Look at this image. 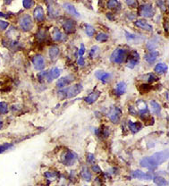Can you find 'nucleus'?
Listing matches in <instances>:
<instances>
[{"label":"nucleus","instance_id":"obj_1","mask_svg":"<svg viewBox=\"0 0 169 186\" xmlns=\"http://www.w3.org/2000/svg\"><path fill=\"white\" fill-rule=\"evenodd\" d=\"M82 89L83 87L81 83H77L67 88H63L61 91H58V99L61 100L72 99V97H74L78 94H80Z\"/></svg>","mask_w":169,"mask_h":186},{"label":"nucleus","instance_id":"obj_2","mask_svg":"<svg viewBox=\"0 0 169 186\" xmlns=\"http://www.w3.org/2000/svg\"><path fill=\"white\" fill-rule=\"evenodd\" d=\"M19 26L20 29L24 32H30L31 30H32L33 28V21H32V18L31 17V15L29 14H23L21 16V18L19 19Z\"/></svg>","mask_w":169,"mask_h":186},{"label":"nucleus","instance_id":"obj_3","mask_svg":"<svg viewBox=\"0 0 169 186\" xmlns=\"http://www.w3.org/2000/svg\"><path fill=\"white\" fill-rule=\"evenodd\" d=\"M127 57V52L124 48H116L110 56V61L114 64H123Z\"/></svg>","mask_w":169,"mask_h":186},{"label":"nucleus","instance_id":"obj_4","mask_svg":"<svg viewBox=\"0 0 169 186\" xmlns=\"http://www.w3.org/2000/svg\"><path fill=\"white\" fill-rule=\"evenodd\" d=\"M154 7L151 4H144L140 6L139 9V14L145 17V18H150L154 15Z\"/></svg>","mask_w":169,"mask_h":186},{"label":"nucleus","instance_id":"obj_5","mask_svg":"<svg viewBox=\"0 0 169 186\" xmlns=\"http://www.w3.org/2000/svg\"><path fill=\"white\" fill-rule=\"evenodd\" d=\"M150 158L152 159L153 162L157 165H159L162 163L166 162L168 159V151L167 150H163L160 152H157L155 154H153Z\"/></svg>","mask_w":169,"mask_h":186},{"label":"nucleus","instance_id":"obj_6","mask_svg":"<svg viewBox=\"0 0 169 186\" xmlns=\"http://www.w3.org/2000/svg\"><path fill=\"white\" fill-rule=\"evenodd\" d=\"M77 159H78V156H77L76 153L69 150L64 155L63 159H62V162L65 165L70 166V165H74L75 162L77 161Z\"/></svg>","mask_w":169,"mask_h":186},{"label":"nucleus","instance_id":"obj_7","mask_svg":"<svg viewBox=\"0 0 169 186\" xmlns=\"http://www.w3.org/2000/svg\"><path fill=\"white\" fill-rule=\"evenodd\" d=\"M121 115H122V112L121 110L118 108V107H112L109 111L107 116L108 118L110 119V121L113 123V124H117L119 121H120V118H121Z\"/></svg>","mask_w":169,"mask_h":186},{"label":"nucleus","instance_id":"obj_8","mask_svg":"<svg viewBox=\"0 0 169 186\" xmlns=\"http://www.w3.org/2000/svg\"><path fill=\"white\" fill-rule=\"evenodd\" d=\"M74 81V76L72 74H69L67 76L60 78V79L56 82V87L59 88V89H63V88L71 84Z\"/></svg>","mask_w":169,"mask_h":186},{"label":"nucleus","instance_id":"obj_9","mask_svg":"<svg viewBox=\"0 0 169 186\" xmlns=\"http://www.w3.org/2000/svg\"><path fill=\"white\" fill-rule=\"evenodd\" d=\"M32 64L34 68L37 71H41L45 68V59L41 55H36L33 59H32Z\"/></svg>","mask_w":169,"mask_h":186},{"label":"nucleus","instance_id":"obj_10","mask_svg":"<svg viewBox=\"0 0 169 186\" xmlns=\"http://www.w3.org/2000/svg\"><path fill=\"white\" fill-rule=\"evenodd\" d=\"M63 29L68 34L74 33L75 32V22L72 19H65L62 23Z\"/></svg>","mask_w":169,"mask_h":186},{"label":"nucleus","instance_id":"obj_11","mask_svg":"<svg viewBox=\"0 0 169 186\" xmlns=\"http://www.w3.org/2000/svg\"><path fill=\"white\" fill-rule=\"evenodd\" d=\"M140 165L142 166V167H145L147 169H150V170H154L155 168L157 167V165L153 162V160L150 156H146V158H143L140 161Z\"/></svg>","mask_w":169,"mask_h":186},{"label":"nucleus","instance_id":"obj_12","mask_svg":"<svg viewBox=\"0 0 169 186\" xmlns=\"http://www.w3.org/2000/svg\"><path fill=\"white\" fill-rule=\"evenodd\" d=\"M33 17L37 23H41L45 19V14L44 10L41 5H37L33 11Z\"/></svg>","mask_w":169,"mask_h":186},{"label":"nucleus","instance_id":"obj_13","mask_svg":"<svg viewBox=\"0 0 169 186\" xmlns=\"http://www.w3.org/2000/svg\"><path fill=\"white\" fill-rule=\"evenodd\" d=\"M139 61H140V55H139L138 52L136 51H133L131 56H129V59H128V63H127V67L128 68H131V69H133V68H134Z\"/></svg>","mask_w":169,"mask_h":186},{"label":"nucleus","instance_id":"obj_14","mask_svg":"<svg viewBox=\"0 0 169 186\" xmlns=\"http://www.w3.org/2000/svg\"><path fill=\"white\" fill-rule=\"evenodd\" d=\"M61 74V70L59 69L57 67H54L52 69H50L47 73V81L48 82H53L55 79H57V78L60 76Z\"/></svg>","mask_w":169,"mask_h":186},{"label":"nucleus","instance_id":"obj_15","mask_svg":"<svg viewBox=\"0 0 169 186\" xmlns=\"http://www.w3.org/2000/svg\"><path fill=\"white\" fill-rule=\"evenodd\" d=\"M133 177L140 180H151L153 178V175L148 173H144L141 170H135L133 172Z\"/></svg>","mask_w":169,"mask_h":186},{"label":"nucleus","instance_id":"obj_16","mask_svg":"<svg viewBox=\"0 0 169 186\" xmlns=\"http://www.w3.org/2000/svg\"><path fill=\"white\" fill-rule=\"evenodd\" d=\"M63 7H64L65 10L66 11V13L69 14L70 15H72V16H74L75 18H79V17L81 16V14H79V12L76 10V8L74 7V5H73L72 4H70V3H65L63 5Z\"/></svg>","mask_w":169,"mask_h":186},{"label":"nucleus","instance_id":"obj_17","mask_svg":"<svg viewBox=\"0 0 169 186\" xmlns=\"http://www.w3.org/2000/svg\"><path fill=\"white\" fill-rule=\"evenodd\" d=\"M134 24H135L136 27L141 28V29H142V30H145V31H148V32H152V30H153V27L150 23H148L147 21L143 20V19H139V20L135 21Z\"/></svg>","mask_w":169,"mask_h":186},{"label":"nucleus","instance_id":"obj_18","mask_svg":"<svg viewBox=\"0 0 169 186\" xmlns=\"http://www.w3.org/2000/svg\"><path fill=\"white\" fill-rule=\"evenodd\" d=\"M47 10H48V14L51 18H56L59 14V7L55 2H51L47 5Z\"/></svg>","mask_w":169,"mask_h":186},{"label":"nucleus","instance_id":"obj_19","mask_svg":"<svg viewBox=\"0 0 169 186\" xmlns=\"http://www.w3.org/2000/svg\"><path fill=\"white\" fill-rule=\"evenodd\" d=\"M158 56H159V52L156 51V50H151V51H150L148 54H146L144 56V59L148 64H152V63H154L157 59Z\"/></svg>","mask_w":169,"mask_h":186},{"label":"nucleus","instance_id":"obj_20","mask_svg":"<svg viewBox=\"0 0 169 186\" xmlns=\"http://www.w3.org/2000/svg\"><path fill=\"white\" fill-rule=\"evenodd\" d=\"M95 76L97 77V79H98L99 81H101L104 83L107 82L111 78L110 73H108L106 72H104V71H97L95 73Z\"/></svg>","mask_w":169,"mask_h":186},{"label":"nucleus","instance_id":"obj_21","mask_svg":"<svg viewBox=\"0 0 169 186\" xmlns=\"http://www.w3.org/2000/svg\"><path fill=\"white\" fill-rule=\"evenodd\" d=\"M99 96H100V91H92L91 94H89V96H87L84 100L87 104H93L94 102H96L98 100V99L99 97Z\"/></svg>","mask_w":169,"mask_h":186},{"label":"nucleus","instance_id":"obj_22","mask_svg":"<svg viewBox=\"0 0 169 186\" xmlns=\"http://www.w3.org/2000/svg\"><path fill=\"white\" fill-rule=\"evenodd\" d=\"M59 53H60V49H59V47H56V46H52L50 48H49L48 50V55H49V57H50V59L52 61L56 60L57 56H59Z\"/></svg>","mask_w":169,"mask_h":186},{"label":"nucleus","instance_id":"obj_23","mask_svg":"<svg viewBox=\"0 0 169 186\" xmlns=\"http://www.w3.org/2000/svg\"><path fill=\"white\" fill-rule=\"evenodd\" d=\"M128 126H129V129L131 130V132L133 133H137L138 132H140L142 128V125L141 123H133L132 121H129L128 122Z\"/></svg>","mask_w":169,"mask_h":186},{"label":"nucleus","instance_id":"obj_24","mask_svg":"<svg viewBox=\"0 0 169 186\" xmlns=\"http://www.w3.org/2000/svg\"><path fill=\"white\" fill-rule=\"evenodd\" d=\"M81 175L83 180L87 181V182H89L91 181V178H92V175H91V173L89 172V168L87 166H83L81 170Z\"/></svg>","mask_w":169,"mask_h":186},{"label":"nucleus","instance_id":"obj_25","mask_svg":"<svg viewBox=\"0 0 169 186\" xmlns=\"http://www.w3.org/2000/svg\"><path fill=\"white\" fill-rule=\"evenodd\" d=\"M167 69H168V67H167V65H166V64H164V63H158V64L155 66L154 71H155L157 73H158V74H163V73H166Z\"/></svg>","mask_w":169,"mask_h":186},{"label":"nucleus","instance_id":"obj_26","mask_svg":"<svg viewBox=\"0 0 169 186\" xmlns=\"http://www.w3.org/2000/svg\"><path fill=\"white\" fill-rule=\"evenodd\" d=\"M51 38L55 41H61L63 40V34L58 28H54L51 34Z\"/></svg>","mask_w":169,"mask_h":186},{"label":"nucleus","instance_id":"obj_27","mask_svg":"<svg viewBox=\"0 0 169 186\" xmlns=\"http://www.w3.org/2000/svg\"><path fill=\"white\" fill-rule=\"evenodd\" d=\"M126 83L124 82H118L117 85H116V88H115V91L117 93V95L121 96V95H124L126 91Z\"/></svg>","mask_w":169,"mask_h":186},{"label":"nucleus","instance_id":"obj_28","mask_svg":"<svg viewBox=\"0 0 169 186\" xmlns=\"http://www.w3.org/2000/svg\"><path fill=\"white\" fill-rule=\"evenodd\" d=\"M137 106H138V110H139V113H140L141 115L142 114H146L148 113V107H147V105L146 103L140 100H138L137 101Z\"/></svg>","mask_w":169,"mask_h":186},{"label":"nucleus","instance_id":"obj_29","mask_svg":"<svg viewBox=\"0 0 169 186\" xmlns=\"http://www.w3.org/2000/svg\"><path fill=\"white\" fill-rule=\"evenodd\" d=\"M106 6L109 9H115V10L117 9V10H119L121 8V4L118 0H108Z\"/></svg>","mask_w":169,"mask_h":186},{"label":"nucleus","instance_id":"obj_30","mask_svg":"<svg viewBox=\"0 0 169 186\" xmlns=\"http://www.w3.org/2000/svg\"><path fill=\"white\" fill-rule=\"evenodd\" d=\"M150 106H151V108L152 111L156 114V115H159L161 112V106L159 103H157L155 100H151L150 101Z\"/></svg>","mask_w":169,"mask_h":186},{"label":"nucleus","instance_id":"obj_31","mask_svg":"<svg viewBox=\"0 0 169 186\" xmlns=\"http://www.w3.org/2000/svg\"><path fill=\"white\" fill-rule=\"evenodd\" d=\"M44 176L48 180H56L60 176V174L56 171H48L44 174Z\"/></svg>","mask_w":169,"mask_h":186},{"label":"nucleus","instance_id":"obj_32","mask_svg":"<svg viewBox=\"0 0 169 186\" xmlns=\"http://www.w3.org/2000/svg\"><path fill=\"white\" fill-rule=\"evenodd\" d=\"M152 179H153V182L158 186L168 185V182L166 179H164L163 177H160V176H155V177H153Z\"/></svg>","mask_w":169,"mask_h":186},{"label":"nucleus","instance_id":"obj_33","mask_svg":"<svg viewBox=\"0 0 169 186\" xmlns=\"http://www.w3.org/2000/svg\"><path fill=\"white\" fill-rule=\"evenodd\" d=\"M108 34L106 33H104V32H100V33H98L96 37V40L99 42H106L108 40Z\"/></svg>","mask_w":169,"mask_h":186},{"label":"nucleus","instance_id":"obj_34","mask_svg":"<svg viewBox=\"0 0 169 186\" xmlns=\"http://www.w3.org/2000/svg\"><path fill=\"white\" fill-rule=\"evenodd\" d=\"M85 32L89 37H92L95 34V29L91 25L86 24L85 25Z\"/></svg>","mask_w":169,"mask_h":186},{"label":"nucleus","instance_id":"obj_35","mask_svg":"<svg viewBox=\"0 0 169 186\" xmlns=\"http://www.w3.org/2000/svg\"><path fill=\"white\" fill-rule=\"evenodd\" d=\"M23 5L25 9H30L34 5L33 0H23Z\"/></svg>","mask_w":169,"mask_h":186},{"label":"nucleus","instance_id":"obj_36","mask_svg":"<svg viewBox=\"0 0 169 186\" xmlns=\"http://www.w3.org/2000/svg\"><path fill=\"white\" fill-rule=\"evenodd\" d=\"M125 34H126V38H127L128 41L133 42V41L137 40L138 38H139V36L134 35V34H131V33H129L128 32H125Z\"/></svg>","mask_w":169,"mask_h":186},{"label":"nucleus","instance_id":"obj_37","mask_svg":"<svg viewBox=\"0 0 169 186\" xmlns=\"http://www.w3.org/2000/svg\"><path fill=\"white\" fill-rule=\"evenodd\" d=\"M8 112V106L5 102H0V113L5 115Z\"/></svg>","mask_w":169,"mask_h":186},{"label":"nucleus","instance_id":"obj_38","mask_svg":"<svg viewBox=\"0 0 169 186\" xmlns=\"http://www.w3.org/2000/svg\"><path fill=\"white\" fill-rule=\"evenodd\" d=\"M146 47H147L148 49H150V50L151 51V50H155V48H157V42H155L154 40H150V41H148Z\"/></svg>","mask_w":169,"mask_h":186},{"label":"nucleus","instance_id":"obj_39","mask_svg":"<svg viewBox=\"0 0 169 186\" xmlns=\"http://www.w3.org/2000/svg\"><path fill=\"white\" fill-rule=\"evenodd\" d=\"M146 80L148 82H156V81L158 80V78L155 74H153V73H148V74L146 75Z\"/></svg>","mask_w":169,"mask_h":186},{"label":"nucleus","instance_id":"obj_40","mask_svg":"<svg viewBox=\"0 0 169 186\" xmlns=\"http://www.w3.org/2000/svg\"><path fill=\"white\" fill-rule=\"evenodd\" d=\"M13 145L12 144H9V143H5L4 145H0V153H3L5 150H7L8 149L11 148Z\"/></svg>","mask_w":169,"mask_h":186},{"label":"nucleus","instance_id":"obj_41","mask_svg":"<svg viewBox=\"0 0 169 186\" xmlns=\"http://www.w3.org/2000/svg\"><path fill=\"white\" fill-rule=\"evenodd\" d=\"M8 26H9V23L6 21L0 20V31H5Z\"/></svg>","mask_w":169,"mask_h":186},{"label":"nucleus","instance_id":"obj_42","mask_svg":"<svg viewBox=\"0 0 169 186\" xmlns=\"http://www.w3.org/2000/svg\"><path fill=\"white\" fill-rule=\"evenodd\" d=\"M125 3L128 6H130V7H136L137 6V1L136 0H125Z\"/></svg>","mask_w":169,"mask_h":186},{"label":"nucleus","instance_id":"obj_43","mask_svg":"<svg viewBox=\"0 0 169 186\" xmlns=\"http://www.w3.org/2000/svg\"><path fill=\"white\" fill-rule=\"evenodd\" d=\"M47 72H42L41 73H38V79L41 82H43L45 80H47Z\"/></svg>","mask_w":169,"mask_h":186},{"label":"nucleus","instance_id":"obj_44","mask_svg":"<svg viewBox=\"0 0 169 186\" xmlns=\"http://www.w3.org/2000/svg\"><path fill=\"white\" fill-rule=\"evenodd\" d=\"M98 46H94L91 47V52H89V56H91V57H94L95 56V54L98 52Z\"/></svg>","mask_w":169,"mask_h":186},{"label":"nucleus","instance_id":"obj_45","mask_svg":"<svg viewBox=\"0 0 169 186\" xmlns=\"http://www.w3.org/2000/svg\"><path fill=\"white\" fill-rule=\"evenodd\" d=\"M157 5L161 8L162 11L166 10V5H165V0H157Z\"/></svg>","mask_w":169,"mask_h":186},{"label":"nucleus","instance_id":"obj_46","mask_svg":"<svg viewBox=\"0 0 169 186\" xmlns=\"http://www.w3.org/2000/svg\"><path fill=\"white\" fill-rule=\"evenodd\" d=\"M87 161L89 163H94L95 161V156L93 154H88L87 155Z\"/></svg>","mask_w":169,"mask_h":186},{"label":"nucleus","instance_id":"obj_47","mask_svg":"<svg viewBox=\"0 0 169 186\" xmlns=\"http://www.w3.org/2000/svg\"><path fill=\"white\" fill-rule=\"evenodd\" d=\"M141 88H143V91H142V92H148L151 89L150 85H148V84H142V85H141Z\"/></svg>","mask_w":169,"mask_h":186},{"label":"nucleus","instance_id":"obj_48","mask_svg":"<svg viewBox=\"0 0 169 186\" xmlns=\"http://www.w3.org/2000/svg\"><path fill=\"white\" fill-rule=\"evenodd\" d=\"M77 64H78V65H80V66H83L85 65V61H84L83 56H79L78 60H77Z\"/></svg>","mask_w":169,"mask_h":186},{"label":"nucleus","instance_id":"obj_49","mask_svg":"<svg viewBox=\"0 0 169 186\" xmlns=\"http://www.w3.org/2000/svg\"><path fill=\"white\" fill-rule=\"evenodd\" d=\"M84 53H85V47H84V44H82L80 49H79V56H83Z\"/></svg>","mask_w":169,"mask_h":186},{"label":"nucleus","instance_id":"obj_50","mask_svg":"<svg viewBox=\"0 0 169 186\" xmlns=\"http://www.w3.org/2000/svg\"><path fill=\"white\" fill-rule=\"evenodd\" d=\"M92 169H93V171H95L96 173H100V172H101V169L99 168V166H98V165H93V166H92Z\"/></svg>","mask_w":169,"mask_h":186},{"label":"nucleus","instance_id":"obj_51","mask_svg":"<svg viewBox=\"0 0 169 186\" xmlns=\"http://www.w3.org/2000/svg\"><path fill=\"white\" fill-rule=\"evenodd\" d=\"M13 1H14V0H4V2H5V5H10Z\"/></svg>","mask_w":169,"mask_h":186},{"label":"nucleus","instance_id":"obj_52","mask_svg":"<svg viewBox=\"0 0 169 186\" xmlns=\"http://www.w3.org/2000/svg\"><path fill=\"white\" fill-rule=\"evenodd\" d=\"M165 28H166V29H165V31L167 32H168V23H167V22H166V23L165 24Z\"/></svg>","mask_w":169,"mask_h":186},{"label":"nucleus","instance_id":"obj_53","mask_svg":"<svg viewBox=\"0 0 169 186\" xmlns=\"http://www.w3.org/2000/svg\"><path fill=\"white\" fill-rule=\"evenodd\" d=\"M2 126H3V122H2V121H0V130L2 129Z\"/></svg>","mask_w":169,"mask_h":186}]
</instances>
